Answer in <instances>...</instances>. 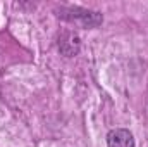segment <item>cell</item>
Listing matches in <instances>:
<instances>
[{
  "instance_id": "2",
  "label": "cell",
  "mask_w": 148,
  "mask_h": 147,
  "mask_svg": "<svg viewBox=\"0 0 148 147\" xmlns=\"http://www.w3.org/2000/svg\"><path fill=\"white\" fill-rule=\"evenodd\" d=\"M134 137L129 130L115 128L107 135V147H134Z\"/></svg>"
},
{
  "instance_id": "1",
  "label": "cell",
  "mask_w": 148,
  "mask_h": 147,
  "mask_svg": "<svg viewBox=\"0 0 148 147\" xmlns=\"http://www.w3.org/2000/svg\"><path fill=\"white\" fill-rule=\"evenodd\" d=\"M57 16L60 19L74 24V26H79V28H84V30L97 28L103 23V16L100 12L83 9V7H60L57 10Z\"/></svg>"
},
{
  "instance_id": "3",
  "label": "cell",
  "mask_w": 148,
  "mask_h": 147,
  "mask_svg": "<svg viewBox=\"0 0 148 147\" xmlns=\"http://www.w3.org/2000/svg\"><path fill=\"white\" fill-rule=\"evenodd\" d=\"M79 37L73 31H66L62 37L59 38V50L66 57H74L79 52Z\"/></svg>"
}]
</instances>
